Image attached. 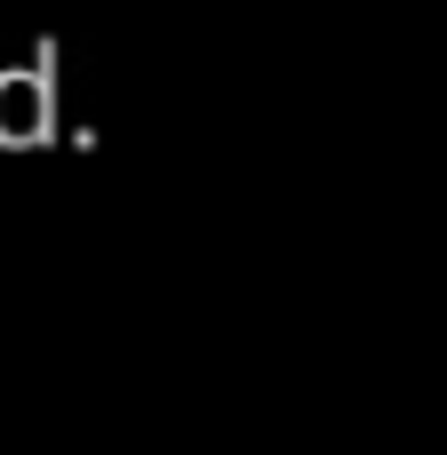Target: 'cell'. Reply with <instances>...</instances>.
Listing matches in <instances>:
<instances>
[]
</instances>
